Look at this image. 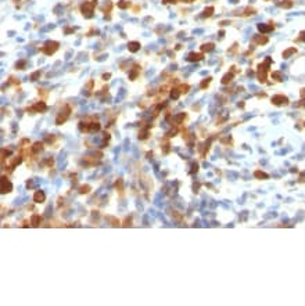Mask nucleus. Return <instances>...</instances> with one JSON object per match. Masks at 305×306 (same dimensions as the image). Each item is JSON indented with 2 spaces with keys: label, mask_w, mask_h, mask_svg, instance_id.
<instances>
[{
  "label": "nucleus",
  "mask_w": 305,
  "mask_h": 306,
  "mask_svg": "<svg viewBox=\"0 0 305 306\" xmlns=\"http://www.w3.org/2000/svg\"><path fill=\"white\" fill-rule=\"evenodd\" d=\"M110 76H111L110 73H104V75H103V79H104V80H107V79H108Z\"/></svg>",
  "instance_id": "nucleus-41"
},
{
  "label": "nucleus",
  "mask_w": 305,
  "mask_h": 306,
  "mask_svg": "<svg viewBox=\"0 0 305 306\" xmlns=\"http://www.w3.org/2000/svg\"><path fill=\"white\" fill-rule=\"evenodd\" d=\"M214 47H215L214 43H207V44H203V46H201V50L207 53V51H212V50H214Z\"/></svg>",
  "instance_id": "nucleus-19"
},
{
  "label": "nucleus",
  "mask_w": 305,
  "mask_h": 306,
  "mask_svg": "<svg viewBox=\"0 0 305 306\" xmlns=\"http://www.w3.org/2000/svg\"><path fill=\"white\" fill-rule=\"evenodd\" d=\"M301 96H305V89H302V90H301Z\"/></svg>",
  "instance_id": "nucleus-43"
},
{
  "label": "nucleus",
  "mask_w": 305,
  "mask_h": 306,
  "mask_svg": "<svg viewBox=\"0 0 305 306\" xmlns=\"http://www.w3.org/2000/svg\"><path fill=\"white\" fill-rule=\"evenodd\" d=\"M187 89H189V86H187V85H182V86L179 87L180 93H186V92H187Z\"/></svg>",
  "instance_id": "nucleus-35"
},
{
  "label": "nucleus",
  "mask_w": 305,
  "mask_h": 306,
  "mask_svg": "<svg viewBox=\"0 0 305 306\" xmlns=\"http://www.w3.org/2000/svg\"><path fill=\"white\" fill-rule=\"evenodd\" d=\"M212 13H214V7H207L205 10H204L203 13V17H205V18H208V17L212 16Z\"/></svg>",
  "instance_id": "nucleus-23"
},
{
  "label": "nucleus",
  "mask_w": 305,
  "mask_h": 306,
  "mask_svg": "<svg viewBox=\"0 0 305 306\" xmlns=\"http://www.w3.org/2000/svg\"><path fill=\"white\" fill-rule=\"evenodd\" d=\"M39 76H40V72H39V71H36V72H33V73L31 75V79H32V80H36V78H39Z\"/></svg>",
  "instance_id": "nucleus-32"
},
{
  "label": "nucleus",
  "mask_w": 305,
  "mask_h": 306,
  "mask_svg": "<svg viewBox=\"0 0 305 306\" xmlns=\"http://www.w3.org/2000/svg\"><path fill=\"white\" fill-rule=\"evenodd\" d=\"M165 4H173V3H176V0H162Z\"/></svg>",
  "instance_id": "nucleus-39"
},
{
  "label": "nucleus",
  "mask_w": 305,
  "mask_h": 306,
  "mask_svg": "<svg viewBox=\"0 0 305 306\" xmlns=\"http://www.w3.org/2000/svg\"><path fill=\"white\" fill-rule=\"evenodd\" d=\"M139 72H140V67H137V65H136V67H133V71L129 73V79H131V80H135L136 76L139 75Z\"/></svg>",
  "instance_id": "nucleus-15"
},
{
  "label": "nucleus",
  "mask_w": 305,
  "mask_h": 306,
  "mask_svg": "<svg viewBox=\"0 0 305 306\" xmlns=\"http://www.w3.org/2000/svg\"><path fill=\"white\" fill-rule=\"evenodd\" d=\"M279 7L291 8V7H293V1H291V0H282V1L279 3Z\"/></svg>",
  "instance_id": "nucleus-16"
},
{
  "label": "nucleus",
  "mask_w": 305,
  "mask_h": 306,
  "mask_svg": "<svg viewBox=\"0 0 305 306\" xmlns=\"http://www.w3.org/2000/svg\"><path fill=\"white\" fill-rule=\"evenodd\" d=\"M232 78H233V73H232V72H229V73H226V75H223V78H222V83H223V85L229 83V82L232 80Z\"/></svg>",
  "instance_id": "nucleus-20"
},
{
  "label": "nucleus",
  "mask_w": 305,
  "mask_h": 306,
  "mask_svg": "<svg viewBox=\"0 0 305 306\" xmlns=\"http://www.w3.org/2000/svg\"><path fill=\"white\" fill-rule=\"evenodd\" d=\"M171 216H173L175 219H179V220L182 219V218H180V215H179V213H178L176 211H172V212H171Z\"/></svg>",
  "instance_id": "nucleus-36"
},
{
  "label": "nucleus",
  "mask_w": 305,
  "mask_h": 306,
  "mask_svg": "<svg viewBox=\"0 0 305 306\" xmlns=\"http://www.w3.org/2000/svg\"><path fill=\"white\" fill-rule=\"evenodd\" d=\"M298 40H300V42H305V31H304V32H301V35H300Z\"/></svg>",
  "instance_id": "nucleus-37"
},
{
  "label": "nucleus",
  "mask_w": 305,
  "mask_h": 306,
  "mask_svg": "<svg viewBox=\"0 0 305 306\" xmlns=\"http://www.w3.org/2000/svg\"><path fill=\"white\" fill-rule=\"evenodd\" d=\"M70 112H71V107L70 105H65L63 108V111H60L58 117L55 119V123H57V125H63L64 122L68 119V117H70Z\"/></svg>",
  "instance_id": "nucleus-4"
},
{
  "label": "nucleus",
  "mask_w": 305,
  "mask_h": 306,
  "mask_svg": "<svg viewBox=\"0 0 305 306\" xmlns=\"http://www.w3.org/2000/svg\"><path fill=\"white\" fill-rule=\"evenodd\" d=\"M254 13H255V8L247 7V8H245V13H244V16H251V14H254Z\"/></svg>",
  "instance_id": "nucleus-31"
},
{
  "label": "nucleus",
  "mask_w": 305,
  "mask_h": 306,
  "mask_svg": "<svg viewBox=\"0 0 305 306\" xmlns=\"http://www.w3.org/2000/svg\"><path fill=\"white\" fill-rule=\"evenodd\" d=\"M210 82H211V78H207V80H203L200 86H201V87H207V86H208V83H210Z\"/></svg>",
  "instance_id": "nucleus-33"
},
{
  "label": "nucleus",
  "mask_w": 305,
  "mask_h": 306,
  "mask_svg": "<svg viewBox=\"0 0 305 306\" xmlns=\"http://www.w3.org/2000/svg\"><path fill=\"white\" fill-rule=\"evenodd\" d=\"M296 51H297V50H296L294 47H290V49H287V50H284V51H283V57H284V58H289L290 55L294 54Z\"/></svg>",
  "instance_id": "nucleus-17"
},
{
  "label": "nucleus",
  "mask_w": 305,
  "mask_h": 306,
  "mask_svg": "<svg viewBox=\"0 0 305 306\" xmlns=\"http://www.w3.org/2000/svg\"><path fill=\"white\" fill-rule=\"evenodd\" d=\"M57 50H58V43L57 42H47L46 44L42 47V53H45L46 55L54 54Z\"/></svg>",
  "instance_id": "nucleus-3"
},
{
  "label": "nucleus",
  "mask_w": 305,
  "mask_h": 306,
  "mask_svg": "<svg viewBox=\"0 0 305 306\" xmlns=\"http://www.w3.org/2000/svg\"><path fill=\"white\" fill-rule=\"evenodd\" d=\"M111 7H112L111 1H110V0H107V4H104V7H103V11H104V13H110Z\"/></svg>",
  "instance_id": "nucleus-30"
},
{
  "label": "nucleus",
  "mask_w": 305,
  "mask_h": 306,
  "mask_svg": "<svg viewBox=\"0 0 305 306\" xmlns=\"http://www.w3.org/2000/svg\"><path fill=\"white\" fill-rule=\"evenodd\" d=\"M185 118H186V115H185V114H179V115H176V118H175V122L179 125V123H182V121H183Z\"/></svg>",
  "instance_id": "nucleus-28"
},
{
  "label": "nucleus",
  "mask_w": 305,
  "mask_h": 306,
  "mask_svg": "<svg viewBox=\"0 0 305 306\" xmlns=\"http://www.w3.org/2000/svg\"><path fill=\"white\" fill-rule=\"evenodd\" d=\"M65 33H71V32H74V29H72V28H65Z\"/></svg>",
  "instance_id": "nucleus-40"
},
{
  "label": "nucleus",
  "mask_w": 305,
  "mask_h": 306,
  "mask_svg": "<svg viewBox=\"0 0 305 306\" xmlns=\"http://www.w3.org/2000/svg\"><path fill=\"white\" fill-rule=\"evenodd\" d=\"M46 110H47V105H46V102H43V101L36 102V104L32 105L31 108H28V111H35V112H45Z\"/></svg>",
  "instance_id": "nucleus-7"
},
{
  "label": "nucleus",
  "mask_w": 305,
  "mask_h": 306,
  "mask_svg": "<svg viewBox=\"0 0 305 306\" xmlns=\"http://www.w3.org/2000/svg\"><path fill=\"white\" fill-rule=\"evenodd\" d=\"M147 136H149V130H147V129H143V130L139 132V139H140V140L147 139Z\"/></svg>",
  "instance_id": "nucleus-25"
},
{
  "label": "nucleus",
  "mask_w": 305,
  "mask_h": 306,
  "mask_svg": "<svg viewBox=\"0 0 305 306\" xmlns=\"http://www.w3.org/2000/svg\"><path fill=\"white\" fill-rule=\"evenodd\" d=\"M45 200H46V195H45V193H43L42 190L36 191V193L33 194V201H35L36 204H42V202H45Z\"/></svg>",
  "instance_id": "nucleus-8"
},
{
  "label": "nucleus",
  "mask_w": 305,
  "mask_h": 306,
  "mask_svg": "<svg viewBox=\"0 0 305 306\" xmlns=\"http://www.w3.org/2000/svg\"><path fill=\"white\" fill-rule=\"evenodd\" d=\"M180 96V90L179 89H172V92H171V97H172V100H178Z\"/></svg>",
  "instance_id": "nucleus-22"
},
{
  "label": "nucleus",
  "mask_w": 305,
  "mask_h": 306,
  "mask_svg": "<svg viewBox=\"0 0 305 306\" xmlns=\"http://www.w3.org/2000/svg\"><path fill=\"white\" fill-rule=\"evenodd\" d=\"M45 164L49 165V166H51V165H53V158H49V159H46V161H45Z\"/></svg>",
  "instance_id": "nucleus-38"
},
{
  "label": "nucleus",
  "mask_w": 305,
  "mask_h": 306,
  "mask_svg": "<svg viewBox=\"0 0 305 306\" xmlns=\"http://www.w3.org/2000/svg\"><path fill=\"white\" fill-rule=\"evenodd\" d=\"M258 29H259V32L266 33V32H269V31H272V29H273V25H264V24H259Z\"/></svg>",
  "instance_id": "nucleus-14"
},
{
  "label": "nucleus",
  "mask_w": 305,
  "mask_h": 306,
  "mask_svg": "<svg viewBox=\"0 0 305 306\" xmlns=\"http://www.w3.org/2000/svg\"><path fill=\"white\" fill-rule=\"evenodd\" d=\"M16 67L18 68V69H24V67H25V61H20V63H17Z\"/></svg>",
  "instance_id": "nucleus-34"
},
{
  "label": "nucleus",
  "mask_w": 305,
  "mask_h": 306,
  "mask_svg": "<svg viewBox=\"0 0 305 306\" xmlns=\"http://www.w3.org/2000/svg\"><path fill=\"white\" fill-rule=\"evenodd\" d=\"M97 4V0H92V1H83V4L80 6V11L86 18H92L93 17V8Z\"/></svg>",
  "instance_id": "nucleus-2"
},
{
  "label": "nucleus",
  "mask_w": 305,
  "mask_h": 306,
  "mask_svg": "<svg viewBox=\"0 0 305 306\" xmlns=\"http://www.w3.org/2000/svg\"><path fill=\"white\" fill-rule=\"evenodd\" d=\"M128 50H129L131 53L139 51V50H140V43H139V42H131V43L128 44Z\"/></svg>",
  "instance_id": "nucleus-10"
},
{
  "label": "nucleus",
  "mask_w": 305,
  "mask_h": 306,
  "mask_svg": "<svg viewBox=\"0 0 305 306\" xmlns=\"http://www.w3.org/2000/svg\"><path fill=\"white\" fill-rule=\"evenodd\" d=\"M125 226H131V218L125 220Z\"/></svg>",
  "instance_id": "nucleus-42"
},
{
  "label": "nucleus",
  "mask_w": 305,
  "mask_h": 306,
  "mask_svg": "<svg viewBox=\"0 0 305 306\" xmlns=\"http://www.w3.org/2000/svg\"><path fill=\"white\" fill-rule=\"evenodd\" d=\"M42 150H43V143H35V144H33V146L31 147L32 155H36V154H39Z\"/></svg>",
  "instance_id": "nucleus-9"
},
{
  "label": "nucleus",
  "mask_w": 305,
  "mask_h": 306,
  "mask_svg": "<svg viewBox=\"0 0 305 306\" xmlns=\"http://www.w3.org/2000/svg\"><path fill=\"white\" fill-rule=\"evenodd\" d=\"M252 40H254V43H257V44H266V43H268V38L264 36V35H261V36H255Z\"/></svg>",
  "instance_id": "nucleus-12"
},
{
  "label": "nucleus",
  "mask_w": 305,
  "mask_h": 306,
  "mask_svg": "<svg viewBox=\"0 0 305 306\" xmlns=\"http://www.w3.org/2000/svg\"><path fill=\"white\" fill-rule=\"evenodd\" d=\"M122 184H124V180L122 179H118L117 181H115V187L118 188V191H122L124 188H122Z\"/></svg>",
  "instance_id": "nucleus-29"
},
{
  "label": "nucleus",
  "mask_w": 305,
  "mask_h": 306,
  "mask_svg": "<svg viewBox=\"0 0 305 306\" xmlns=\"http://www.w3.org/2000/svg\"><path fill=\"white\" fill-rule=\"evenodd\" d=\"M272 104L275 105H287L289 104V98L283 94H276L272 97Z\"/></svg>",
  "instance_id": "nucleus-5"
},
{
  "label": "nucleus",
  "mask_w": 305,
  "mask_h": 306,
  "mask_svg": "<svg viewBox=\"0 0 305 306\" xmlns=\"http://www.w3.org/2000/svg\"><path fill=\"white\" fill-rule=\"evenodd\" d=\"M272 78L276 79L277 82H282V80H283V76H282V73H280V72H272Z\"/></svg>",
  "instance_id": "nucleus-26"
},
{
  "label": "nucleus",
  "mask_w": 305,
  "mask_h": 306,
  "mask_svg": "<svg viewBox=\"0 0 305 306\" xmlns=\"http://www.w3.org/2000/svg\"><path fill=\"white\" fill-rule=\"evenodd\" d=\"M89 191H90V186H87V184L82 186V187H80V190H79V193H80V194H87Z\"/></svg>",
  "instance_id": "nucleus-27"
},
{
  "label": "nucleus",
  "mask_w": 305,
  "mask_h": 306,
  "mask_svg": "<svg viewBox=\"0 0 305 306\" xmlns=\"http://www.w3.org/2000/svg\"><path fill=\"white\" fill-rule=\"evenodd\" d=\"M29 222H31V224L33 226V227H38V226L40 224V222H42V218H40L38 213H35V215H32V218H31Z\"/></svg>",
  "instance_id": "nucleus-11"
},
{
  "label": "nucleus",
  "mask_w": 305,
  "mask_h": 306,
  "mask_svg": "<svg viewBox=\"0 0 305 306\" xmlns=\"http://www.w3.org/2000/svg\"><path fill=\"white\" fill-rule=\"evenodd\" d=\"M254 176H255L257 179H268V177H269L268 173L261 172V171H255V172H254Z\"/></svg>",
  "instance_id": "nucleus-18"
},
{
  "label": "nucleus",
  "mask_w": 305,
  "mask_h": 306,
  "mask_svg": "<svg viewBox=\"0 0 305 306\" xmlns=\"http://www.w3.org/2000/svg\"><path fill=\"white\" fill-rule=\"evenodd\" d=\"M129 6H131V4H129V1H126V0H119V1H118V7L122 8V10H124V8H128Z\"/></svg>",
  "instance_id": "nucleus-24"
},
{
  "label": "nucleus",
  "mask_w": 305,
  "mask_h": 306,
  "mask_svg": "<svg viewBox=\"0 0 305 306\" xmlns=\"http://www.w3.org/2000/svg\"><path fill=\"white\" fill-rule=\"evenodd\" d=\"M272 63V58L268 57L265 58V61L262 64H259L258 67V80L261 83H265L266 82V76H268V71H269V65Z\"/></svg>",
  "instance_id": "nucleus-1"
},
{
  "label": "nucleus",
  "mask_w": 305,
  "mask_h": 306,
  "mask_svg": "<svg viewBox=\"0 0 305 306\" xmlns=\"http://www.w3.org/2000/svg\"><path fill=\"white\" fill-rule=\"evenodd\" d=\"M13 190V184L8 181V179L6 176H1V193H10Z\"/></svg>",
  "instance_id": "nucleus-6"
},
{
  "label": "nucleus",
  "mask_w": 305,
  "mask_h": 306,
  "mask_svg": "<svg viewBox=\"0 0 305 306\" xmlns=\"http://www.w3.org/2000/svg\"><path fill=\"white\" fill-rule=\"evenodd\" d=\"M20 162H21V157L18 155V157H17V158H14V159H13V161L10 162V165H8V168H10V169H13V168H14V166H17V165L20 164Z\"/></svg>",
  "instance_id": "nucleus-21"
},
{
  "label": "nucleus",
  "mask_w": 305,
  "mask_h": 306,
  "mask_svg": "<svg viewBox=\"0 0 305 306\" xmlns=\"http://www.w3.org/2000/svg\"><path fill=\"white\" fill-rule=\"evenodd\" d=\"M203 58V54H198V53H190L187 55V61H200Z\"/></svg>",
  "instance_id": "nucleus-13"
}]
</instances>
